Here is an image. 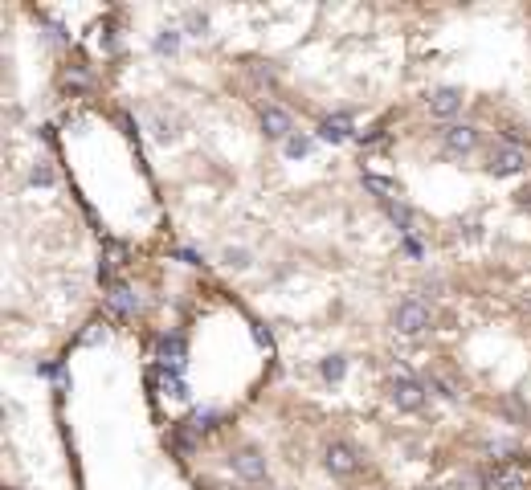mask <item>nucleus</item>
<instances>
[{
    "label": "nucleus",
    "instance_id": "f257e3e1",
    "mask_svg": "<svg viewBox=\"0 0 531 490\" xmlns=\"http://www.w3.org/2000/svg\"><path fill=\"white\" fill-rule=\"evenodd\" d=\"M388 396H393V405H397V408L417 413V408L425 405V384L413 380V376H397V380L388 384Z\"/></svg>",
    "mask_w": 531,
    "mask_h": 490
},
{
    "label": "nucleus",
    "instance_id": "f03ea898",
    "mask_svg": "<svg viewBox=\"0 0 531 490\" xmlns=\"http://www.w3.org/2000/svg\"><path fill=\"white\" fill-rule=\"evenodd\" d=\"M323 466H327L335 478H351V474L360 470V454L351 450L348 441H332L327 454H323Z\"/></svg>",
    "mask_w": 531,
    "mask_h": 490
},
{
    "label": "nucleus",
    "instance_id": "7ed1b4c3",
    "mask_svg": "<svg viewBox=\"0 0 531 490\" xmlns=\"http://www.w3.org/2000/svg\"><path fill=\"white\" fill-rule=\"evenodd\" d=\"M393 323H397V331H405V335H417V331L429 327V310L421 307L417 298H405V303H397V310H393Z\"/></svg>",
    "mask_w": 531,
    "mask_h": 490
},
{
    "label": "nucleus",
    "instance_id": "20e7f679",
    "mask_svg": "<svg viewBox=\"0 0 531 490\" xmlns=\"http://www.w3.org/2000/svg\"><path fill=\"white\" fill-rule=\"evenodd\" d=\"M495 176H515V172H523L527 168V156H523V147L515 143H498L495 151H491V163H486Z\"/></svg>",
    "mask_w": 531,
    "mask_h": 490
},
{
    "label": "nucleus",
    "instance_id": "39448f33",
    "mask_svg": "<svg viewBox=\"0 0 531 490\" xmlns=\"http://www.w3.org/2000/svg\"><path fill=\"white\" fill-rule=\"evenodd\" d=\"M229 462H233V470H237V478H246V482H262L266 478V457L258 450H237Z\"/></svg>",
    "mask_w": 531,
    "mask_h": 490
},
{
    "label": "nucleus",
    "instance_id": "423d86ee",
    "mask_svg": "<svg viewBox=\"0 0 531 490\" xmlns=\"http://www.w3.org/2000/svg\"><path fill=\"white\" fill-rule=\"evenodd\" d=\"M458 111H462V90H458V86H442V90L429 94V114L449 119V114H458Z\"/></svg>",
    "mask_w": 531,
    "mask_h": 490
},
{
    "label": "nucleus",
    "instance_id": "0eeeda50",
    "mask_svg": "<svg viewBox=\"0 0 531 490\" xmlns=\"http://www.w3.org/2000/svg\"><path fill=\"white\" fill-rule=\"evenodd\" d=\"M446 147H449V151H458V156H466V151L478 147V131L466 127V123H449V127H446Z\"/></svg>",
    "mask_w": 531,
    "mask_h": 490
},
{
    "label": "nucleus",
    "instance_id": "6e6552de",
    "mask_svg": "<svg viewBox=\"0 0 531 490\" xmlns=\"http://www.w3.org/2000/svg\"><path fill=\"white\" fill-rule=\"evenodd\" d=\"M486 490H527V478L515 466H495L491 478H486Z\"/></svg>",
    "mask_w": 531,
    "mask_h": 490
},
{
    "label": "nucleus",
    "instance_id": "1a4fd4ad",
    "mask_svg": "<svg viewBox=\"0 0 531 490\" xmlns=\"http://www.w3.org/2000/svg\"><path fill=\"white\" fill-rule=\"evenodd\" d=\"M262 131L274 135V139L290 135V114H286L283 107H262Z\"/></svg>",
    "mask_w": 531,
    "mask_h": 490
},
{
    "label": "nucleus",
    "instance_id": "9d476101",
    "mask_svg": "<svg viewBox=\"0 0 531 490\" xmlns=\"http://www.w3.org/2000/svg\"><path fill=\"white\" fill-rule=\"evenodd\" d=\"M111 307H115L119 315H131V310H135V294L127 290V286H123V282H119L115 290H111Z\"/></svg>",
    "mask_w": 531,
    "mask_h": 490
},
{
    "label": "nucleus",
    "instance_id": "9b49d317",
    "mask_svg": "<svg viewBox=\"0 0 531 490\" xmlns=\"http://www.w3.org/2000/svg\"><path fill=\"white\" fill-rule=\"evenodd\" d=\"M319 135H323V139H344V135H348V114H335V119H327V123L319 127Z\"/></svg>",
    "mask_w": 531,
    "mask_h": 490
},
{
    "label": "nucleus",
    "instance_id": "f8f14e48",
    "mask_svg": "<svg viewBox=\"0 0 531 490\" xmlns=\"http://www.w3.org/2000/svg\"><path fill=\"white\" fill-rule=\"evenodd\" d=\"M344 372H348L344 356H327V359H323V376H327V380H339Z\"/></svg>",
    "mask_w": 531,
    "mask_h": 490
},
{
    "label": "nucleus",
    "instance_id": "ddd939ff",
    "mask_svg": "<svg viewBox=\"0 0 531 490\" xmlns=\"http://www.w3.org/2000/svg\"><path fill=\"white\" fill-rule=\"evenodd\" d=\"M176 45H180V37H176V29H164L160 37H155V49H160V53H176Z\"/></svg>",
    "mask_w": 531,
    "mask_h": 490
},
{
    "label": "nucleus",
    "instance_id": "4468645a",
    "mask_svg": "<svg viewBox=\"0 0 531 490\" xmlns=\"http://www.w3.org/2000/svg\"><path fill=\"white\" fill-rule=\"evenodd\" d=\"M364 184L381 196H397V184H388V180H381V176H364Z\"/></svg>",
    "mask_w": 531,
    "mask_h": 490
},
{
    "label": "nucleus",
    "instance_id": "2eb2a0df",
    "mask_svg": "<svg viewBox=\"0 0 531 490\" xmlns=\"http://www.w3.org/2000/svg\"><path fill=\"white\" fill-rule=\"evenodd\" d=\"M307 139H302V135H290V139H286V156H307Z\"/></svg>",
    "mask_w": 531,
    "mask_h": 490
},
{
    "label": "nucleus",
    "instance_id": "dca6fc26",
    "mask_svg": "<svg viewBox=\"0 0 531 490\" xmlns=\"http://www.w3.org/2000/svg\"><path fill=\"white\" fill-rule=\"evenodd\" d=\"M160 352H164V359H168V356H180V352H184V343L176 339V335H172V339H164V343H160Z\"/></svg>",
    "mask_w": 531,
    "mask_h": 490
},
{
    "label": "nucleus",
    "instance_id": "f3484780",
    "mask_svg": "<svg viewBox=\"0 0 531 490\" xmlns=\"http://www.w3.org/2000/svg\"><path fill=\"white\" fill-rule=\"evenodd\" d=\"M478 486H482V482L474 478V474H462V478H458V486H454V490H478Z\"/></svg>",
    "mask_w": 531,
    "mask_h": 490
},
{
    "label": "nucleus",
    "instance_id": "a211bd4d",
    "mask_svg": "<svg viewBox=\"0 0 531 490\" xmlns=\"http://www.w3.org/2000/svg\"><path fill=\"white\" fill-rule=\"evenodd\" d=\"M204 25H209V21H204V13H188V29L204 33Z\"/></svg>",
    "mask_w": 531,
    "mask_h": 490
},
{
    "label": "nucleus",
    "instance_id": "6ab92c4d",
    "mask_svg": "<svg viewBox=\"0 0 531 490\" xmlns=\"http://www.w3.org/2000/svg\"><path fill=\"white\" fill-rule=\"evenodd\" d=\"M50 180H53L50 168H33V184H50Z\"/></svg>",
    "mask_w": 531,
    "mask_h": 490
}]
</instances>
